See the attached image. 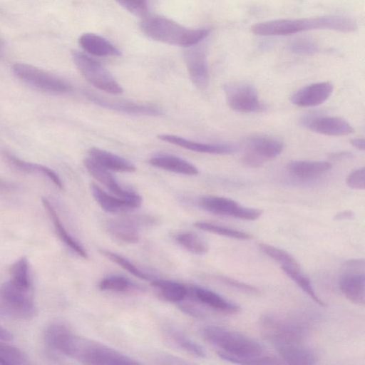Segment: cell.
Instances as JSON below:
<instances>
[{
	"label": "cell",
	"mask_w": 365,
	"mask_h": 365,
	"mask_svg": "<svg viewBox=\"0 0 365 365\" xmlns=\"http://www.w3.org/2000/svg\"><path fill=\"white\" fill-rule=\"evenodd\" d=\"M81 48L88 53L96 56H118L120 50L108 40L94 33L83 34L78 39Z\"/></svg>",
	"instance_id": "obj_23"
},
{
	"label": "cell",
	"mask_w": 365,
	"mask_h": 365,
	"mask_svg": "<svg viewBox=\"0 0 365 365\" xmlns=\"http://www.w3.org/2000/svg\"><path fill=\"white\" fill-rule=\"evenodd\" d=\"M122 7L133 15L143 19L149 15L147 0H115Z\"/></svg>",
	"instance_id": "obj_39"
},
{
	"label": "cell",
	"mask_w": 365,
	"mask_h": 365,
	"mask_svg": "<svg viewBox=\"0 0 365 365\" xmlns=\"http://www.w3.org/2000/svg\"><path fill=\"white\" fill-rule=\"evenodd\" d=\"M0 311L20 319L32 318L36 313L32 286L9 279L0 287Z\"/></svg>",
	"instance_id": "obj_5"
},
{
	"label": "cell",
	"mask_w": 365,
	"mask_h": 365,
	"mask_svg": "<svg viewBox=\"0 0 365 365\" xmlns=\"http://www.w3.org/2000/svg\"><path fill=\"white\" fill-rule=\"evenodd\" d=\"M27 364L26 356L19 348L0 342L1 365H23Z\"/></svg>",
	"instance_id": "obj_36"
},
{
	"label": "cell",
	"mask_w": 365,
	"mask_h": 365,
	"mask_svg": "<svg viewBox=\"0 0 365 365\" xmlns=\"http://www.w3.org/2000/svg\"><path fill=\"white\" fill-rule=\"evenodd\" d=\"M351 145L358 150H364L365 148V142L364 138H356L351 139Z\"/></svg>",
	"instance_id": "obj_45"
},
{
	"label": "cell",
	"mask_w": 365,
	"mask_h": 365,
	"mask_svg": "<svg viewBox=\"0 0 365 365\" xmlns=\"http://www.w3.org/2000/svg\"><path fill=\"white\" fill-rule=\"evenodd\" d=\"M155 219L148 216L128 217L110 220L106 230L112 237L126 244H135L139 241L138 227L155 223Z\"/></svg>",
	"instance_id": "obj_14"
},
{
	"label": "cell",
	"mask_w": 365,
	"mask_h": 365,
	"mask_svg": "<svg viewBox=\"0 0 365 365\" xmlns=\"http://www.w3.org/2000/svg\"><path fill=\"white\" fill-rule=\"evenodd\" d=\"M6 160L15 168L26 173H38L48 178L56 187L62 189L63 185L58 175L49 168L21 160L16 156L4 153Z\"/></svg>",
	"instance_id": "obj_29"
},
{
	"label": "cell",
	"mask_w": 365,
	"mask_h": 365,
	"mask_svg": "<svg viewBox=\"0 0 365 365\" xmlns=\"http://www.w3.org/2000/svg\"><path fill=\"white\" fill-rule=\"evenodd\" d=\"M194 226L201 230L232 239L246 240L251 238L250 235L243 231L211 222H196L194 223Z\"/></svg>",
	"instance_id": "obj_35"
},
{
	"label": "cell",
	"mask_w": 365,
	"mask_h": 365,
	"mask_svg": "<svg viewBox=\"0 0 365 365\" xmlns=\"http://www.w3.org/2000/svg\"><path fill=\"white\" fill-rule=\"evenodd\" d=\"M202 334L205 340L220 349L217 352L219 357L233 364H257V357L264 352L257 341L222 327L206 326Z\"/></svg>",
	"instance_id": "obj_2"
},
{
	"label": "cell",
	"mask_w": 365,
	"mask_h": 365,
	"mask_svg": "<svg viewBox=\"0 0 365 365\" xmlns=\"http://www.w3.org/2000/svg\"><path fill=\"white\" fill-rule=\"evenodd\" d=\"M41 202L52 221L56 232L62 242L76 255L82 258H87L88 255L86 250L66 230L51 202L46 197H42Z\"/></svg>",
	"instance_id": "obj_22"
},
{
	"label": "cell",
	"mask_w": 365,
	"mask_h": 365,
	"mask_svg": "<svg viewBox=\"0 0 365 365\" xmlns=\"http://www.w3.org/2000/svg\"><path fill=\"white\" fill-rule=\"evenodd\" d=\"M101 252L109 260L112 261L113 263L116 264L124 270L134 275L137 278L150 282L155 278V277L140 269L138 266L134 264L129 259L124 257L123 256L120 255L118 253L107 250H101Z\"/></svg>",
	"instance_id": "obj_33"
},
{
	"label": "cell",
	"mask_w": 365,
	"mask_h": 365,
	"mask_svg": "<svg viewBox=\"0 0 365 365\" xmlns=\"http://www.w3.org/2000/svg\"><path fill=\"white\" fill-rule=\"evenodd\" d=\"M365 264L364 259H352L346 262L339 279L342 294L352 303L363 306L365 299Z\"/></svg>",
	"instance_id": "obj_7"
},
{
	"label": "cell",
	"mask_w": 365,
	"mask_h": 365,
	"mask_svg": "<svg viewBox=\"0 0 365 365\" xmlns=\"http://www.w3.org/2000/svg\"><path fill=\"white\" fill-rule=\"evenodd\" d=\"M10 279L26 286H32L29 262L26 257L16 261L10 268Z\"/></svg>",
	"instance_id": "obj_38"
},
{
	"label": "cell",
	"mask_w": 365,
	"mask_h": 365,
	"mask_svg": "<svg viewBox=\"0 0 365 365\" xmlns=\"http://www.w3.org/2000/svg\"><path fill=\"white\" fill-rule=\"evenodd\" d=\"M226 101L234 110L253 113L264 110L265 105L260 101L256 88L246 82H232L224 85Z\"/></svg>",
	"instance_id": "obj_10"
},
{
	"label": "cell",
	"mask_w": 365,
	"mask_h": 365,
	"mask_svg": "<svg viewBox=\"0 0 365 365\" xmlns=\"http://www.w3.org/2000/svg\"><path fill=\"white\" fill-rule=\"evenodd\" d=\"M178 304L179 309L183 313L190 317L197 319H202L206 317V312L202 309H201L200 307L197 306L195 304L182 302Z\"/></svg>",
	"instance_id": "obj_43"
},
{
	"label": "cell",
	"mask_w": 365,
	"mask_h": 365,
	"mask_svg": "<svg viewBox=\"0 0 365 365\" xmlns=\"http://www.w3.org/2000/svg\"><path fill=\"white\" fill-rule=\"evenodd\" d=\"M284 144L279 139L267 135H255L245 142L242 163L251 168H258L277 157Z\"/></svg>",
	"instance_id": "obj_9"
},
{
	"label": "cell",
	"mask_w": 365,
	"mask_h": 365,
	"mask_svg": "<svg viewBox=\"0 0 365 365\" xmlns=\"http://www.w3.org/2000/svg\"><path fill=\"white\" fill-rule=\"evenodd\" d=\"M164 331L169 339L180 349L196 357H206V351L203 347L178 328L168 326L164 329Z\"/></svg>",
	"instance_id": "obj_30"
},
{
	"label": "cell",
	"mask_w": 365,
	"mask_h": 365,
	"mask_svg": "<svg viewBox=\"0 0 365 365\" xmlns=\"http://www.w3.org/2000/svg\"><path fill=\"white\" fill-rule=\"evenodd\" d=\"M289 50L298 54H313L319 51L315 41L307 38H297L290 41Z\"/></svg>",
	"instance_id": "obj_40"
},
{
	"label": "cell",
	"mask_w": 365,
	"mask_h": 365,
	"mask_svg": "<svg viewBox=\"0 0 365 365\" xmlns=\"http://www.w3.org/2000/svg\"><path fill=\"white\" fill-rule=\"evenodd\" d=\"M188 298L215 311L227 314H235L240 311V307L225 299L215 292L198 285H190Z\"/></svg>",
	"instance_id": "obj_17"
},
{
	"label": "cell",
	"mask_w": 365,
	"mask_h": 365,
	"mask_svg": "<svg viewBox=\"0 0 365 365\" xmlns=\"http://www.w3.org/2000/svg\"><path fill=\"white\" fill-rule=\"evenodd\" d=\"M99 289L103 291L125 292L139 289V287L128 278L121 275H109L103 278L98 283Z\"/></svg>",
	"instance_id": "obj_34"
},
{
	"label": "cell",
	"mask_w": 365,
	"mask_h": 365,
	"mask_svg": "<svg viewBox=\"0 0 365 365\" xmlns=\"http://www.w3.org/2000/svg\"><path fill=\"white\" fill-rule=\"evenodd\" d=\"M91 191L98 204L107 212L115 214L134 209L125 200L108 194L95 183L91 185Z\"/></svg>",
	"instance_id": "obj_27"
},
{
	"label": "cell",
	"mask_w": 365,
	"mask_h": 365,
	"mask_svg": "<svg viewBox=\"0 0 365 365\" xmlns=\"http://www.w3.org/2000/svg\"><path fill=\"white\" fill-rule=\"evenodd\" d=\"M198 205L208 212L244 220H255L262 213L261 210L243 207L232 199L219 196L201 197Z\"/></svg>",
	"instance_id": "obj_11"
},
{
	"label": "cell",
	"mask_w": 365,
	"mask_h": 365,
	"mask_svg": "<svg viewBox=\"0 0 365 365\" xmlns=\"http://www.w3.org/2000/svg\"><path fill=\"white\" fill-rule=\"evenodd\" d=\"M84 163L88 173L105 185L113 195L125 200L134 209L140 206L143 201L141 196L120 186L110 170L103 168L90 158H87Z\"/></svg>",
	"instance_id": "obj_13"
},
{
	"label": "cell",
	"mask_w": 365,
	"mask_h": 365,
	"mask_svg": "<svg viewBox=\"0 0 365 365\" xmlns=\"http://www.w3.org/2000/svg\"><path fill=\"white\" fill-rule=\"evenodd\" d=\"M175 239L178 245L195 255H202L208 251L206 242L195 232H180L175 236Z\"/></svg>",
	"instance_id": "obj_32"
},
{
	"label": "cell",
	"mask_w": 365,
	"mask_h": 365,
	"mask_svg": "<svg viewBox=\"0 0 365 365\" xmlns=\"http://www.w3.org/2000/svg\"><path fill=\"white\" fill-rule=\"evenodd\" d=\"M260 321L263 331L272 342H301L307 332L305 326L301 323L272 315H265Z\"/></svg>",
	"instance_id": "obj_12"
},
{
	"label": "cell",
	"mask_w": 365,
	"mask_h": 365,
	"mask_svg": "<svg viewBox=\"0 0 365 365\" xmlns=\"http://www.w3.org/2000/svg\"><path fill=\"white\" fill-rule=\"evenodd\" d=\"M347 185L355 190H364L365 187V169L358 168L352 171L346 178Z\"/></svg>",
	"instance_id": "obj_42"
},
{
	"label": "cell",
	"mask_w": 365,
	"mask_h": 365,
	"mask_svg": "<svg viewBox=\"0 0 365 365\" xmlns=\"http://www.w3.org/2000/svg\"><path fill=\"white\" fill-rule=\"evenodd\" d=\"M86 95L94 103L115 111L149 116H159L163 114L162 110L155 105L110 99L92 93H87Z\"/></svg>",
	"instance_id": "obj_18"
},
{
	"label": "cell",
	"mask_w": 365,
	"mask_h": 365,
	"mask_svg": "<svg viewBox=\"0 0 365 365\" xmlns=\"http://www.w3.org/2000/svg\"><path fill=\"white\" fill-rule=\"evenodd\" d=\"M158 138L163 141L198 153L225 155L232 153L235 150V148L230 145L202 143L175 135L160 134Z\"/></svg>",
	"instance_id": "obj_21"
},
{
	"label": "cell",
	"mask_w": 365,
	"mask_h": 365,
	"mask_svg": "<svg viewBox=\"0 0 365 365\" xmlns=\"http://www.w3.org/2000/svg\"><path fill=\"white\" fill-rule=\"evenodd\" d=\"M302 124L314 133L330 136L346 135L354 132L349 122L339 117L307 116L302 120Z\"/></svg>",
	"instance_id": "obj_16"
},
{
	"label": "cell",
	"mask_w": 365,
	"mask_h": 365,
	"mask_svg": "<svg viewBox=\"0 0 365 365\" xmlns=\"http://www.w3.org/2000/svg\"><path fill=\"white\" fill-rule=\"evenodd\" d=\"M354 217V213L351 210H345L342 212H339L335 215L334 219L335 220H351Z\"/></svg>",
	"instance_id": "obj_44"
},
{
	"label": "cell",
	"mask_w": 365,
	"mask_h": 365,
	"mask_svg": "<svg viewBox=\"0 0 365 365\" xmlns=\"http://www.w3.org/2000/svg\"><path fill=\"white\" fill-rule=\"evenodd\" d=\"M9 188V185L5 184L2 180H0V189H7Z\"/></svg>",
	"instance_id": "obj_48"
},
{
	"label": "cell",
	"mask_w": 365,
	"mask_h": 365,
	"mask_svg": "<svg viewBox=\"0 0 365 365\" xmlns=\"http://www.w3.org/2000/svg\"><path fill=\"white\" fill-rule=\"evenodd\" d=\"M44 341L51 355H63L83 364H139L138 361L114 349L76 335L66 324L61 322L53 323L46 328Z\"/></svg>",
	"instance_id": "obj_1"
},
{
	"label": "cell",
	"mask_w": 365,
	"mask_h": 365,
	"mask_svg": "<svg viewBox=\"0 0 365 365\" xmlns=\"http://www.w3.org/2000/svg\"><path fill=\"white\" fill-rule=\"evenodd\" d=\"M11 71L21 81L44 91L62 93L71 90L70 85L62 78L30 64L16 63Z\"/></svg>",
	"instance_id": "obj_8"
},
{
	"label": "cell",
	"mask_w": 365,
	"mask_h": 365,
	"mask_svg": "<svg viewBox=\"0 0 365 365\" xmlns=\"http://www.w3.org/2000/svg\"><path fill=\"white\" fill-rule=\"evenodd\" d=\"M148 162L153 167L178 174L195 175L199 173L194 165L175 155H159L151 158Z\"/></svg>",
	"instance_id": "obj_25"
},
{
	"label": "cell",
	"mask_w": 365,
	"mask_h": 365,
	"mask_svg": "<svg viewBox=\"0 0 365 365\" xmlns=\"http://www.w3.org/2000/svg\"><path fill=\"white\" fill-rule=\"evenodd\" d=\"M357 29L356 22L351 18L330 15L297 19H275L255 24L252 31L260 36H287L302 31L327 29L349 33Z\"/></svg>",
	"instance_id": "obj_3"
},
{
	"label": "cell",
	"mask_w": 365,
	"mask_h": 365,
	"mask_svg": "<svg viewBox=\"0 0 365 365\" xmlns=\"http://www.w3.org/2000/svg\"><path fill=\"white\" fill-rule=\"evenodd\" d=\"M217 279L220 282L226 286L243 293L248 294H257L259 292V290L256 287L229 277L218 276Z\"/></svg>",
	"instance_id": "obj_41"
},
{
	"label": "cell",
	"mask_w": 365,
	"mask_h": 365,
	"mask_svg": "<svg viewBox=\"0 0 365 365\" xmlns=\"http://www.w3.org/2000/svg\"><path fill=\"white\" fill-rule=\"evenodd\" d=\"M197 45L185 48L183 58L191 81L196 88L204 90L210 80L207 55L205 51Z\"/></svg>",
	"instance_id": "obj_15"
},
{
	"label": "cell",
	"mask_w": 365,
	"mask_h": 365,
	"mask_svg": "<svg viewBox=\"0 0 365 365\" xmlns=\"http://www.w3.org/2000/svg\"><path fill=\"white\" fill-rule=\"evenodd\" d=\"M150 282L158 294L167 302L180 303L188 296L187 287L178 282L155 277Z\"/></svg>",
	"instance_id": "obj_28"
},
{
	"label": "cell",
	"mask_w": 365,
	"mask_h": 365,
	"mask_svg": "<svg viewBox=\"0 0 365 365\" xmlns=\"http://www.w3.org/2000/svg\"><path fill=\"white\" fill-rule=\"evenodd\" d=\"M140 29L156 41L185 48L198 44L210 33L209 28L190 29L167 17L150 14L141 19Z\"/></svg>",
	"instance_id": "obj_4"
},
{
	"label": "cell",
	"mask_w": 365,
	"mask_h": 365,
	"mask_svg": "<svg viewBox=\"0 0 365 365\" xmlns=\"http://www.w3.org/2000/svg\"><path fill=\"white\" fill-rule=\"evenodd\" d=\"M13 338L12 334L6 329L0 326V339L4 341H10Z\"/></svg>",
	"instance_id": "obj_46"
},
{
	"label": "cell",
	"mask_w": 365,
	"mask_h": 365,
	"mask_svg": "<svg viewBox=\"0 0 365 365\" xmlns=\"http://www.w3.org/2000/svg\"><path fill=\"white\" fill-rule=\"evenodd\" d=\"M332 165L327 161L294 160L289 163L287 170L299 178H312L329 171Z\"/></svg>",
	"instance_id": "obj_26"
},
{
	"label": "cell",
	"mask_w": 365,
	"mask_h": 365,
	"mask_svg": "<svg viewBox=\"0 0 365 365\" xmlns=\"http://www.w3.org/2000/svg\"><path fill=\"white\" fill-rule=\"evenodd\" d=\"M284 272L293 280L307 295L320 306L326 304L317 296L309 279L302 272L299 266H281Z\"/></svg>",
	"instance_id": "obj_31"
},
{
	"label": "cell",
	"mask_w": 365,
	"mask_h": 365,
	"mask_svg": "<svg viewBox=\"0 0 365 365\" xmlns=\"http://www.w3.org/2000/svg\"><path fill=\"white\" fill-rule=\"evenodd\" d=\"M72 60L81 75L93 86L112 94H120L122 87L112 74L98 61L86 53L71 51Z\"/></svg>",
	"instance_id": "obj_6"
},
{
	"label": "cell",
	"mask_w": 365,
	"mask_h": 365,
	"mask_svg": "<svg viewBox=\"0 0 365 365\" xmlns=\"http://www.w3.org/2000/svg\"><path fill=\"white\" fill-rule=\"evenodd\" d=\"M259 250L282 265L299 266L297 261L287 251L267 244H259Z\"/></svg>",
	"instance_id": "obj_37"
},
{
	"label": "cell",
	"mask_w": 365,
	"mask_h": 365,
	"mask_svg": "<svg viewBox=\"0 0 365 365\" xmlns=\"http://www.w3.org/2000/svg\"><path fill=\"white\" fill-rule=\"evenodd\" d=\"M284 363L289 364L313 365L317 363L316 354L297 341H272Z\"/></svg>",
	"instance_id": "obj_20"
},
{
	"label": "cell",
	"mask_w": 365,
	"mask_h": 365,
	"mask_svg": "<svg viewBox=\"0 0 365 365\" xmlns=\"http://www.w3.org/2000/svg\"><path fill=\"white\" fill-rule=\"evenodd\" d=\"M90 158L103 168L112 171L131 173L135 170V166L124 158L108 151L92 148L88 150Z\"/></svg>",
	"instance_id": "obj_24"
},
{
	"label": "cell",
	"mask_w": 365,
	"mask_h": 365,
	"mask_svg": "<svg viewBox=\"0 0 365 365\" xmlns=\"http://www.w3.org/2000/svg\"><path fill=\"white\" fill-rule=\"evenodd\" d=\"M350 153L346 152L334 153L330 155L331 158L333 160H341L349 157Z\"/></svg>",
	"instance_id": "obj_47"
},
{
	"label": "cell",
	"mask_w": 365,
	"mask_h": 365,
	"mask_svg": "<svg viewBox=\"0 0 365 365\" xmlns=\"http://www.w3.org/2000/svg\"><path fill=\"white\" fill-rule=\"evenodd\" d=\"M334 90L330 82L324 81L307 85L295 91L290 101L299 107H313L323 103Z\"/></svg>",
	"instance_id": "obj_19"
}]
</instances>
